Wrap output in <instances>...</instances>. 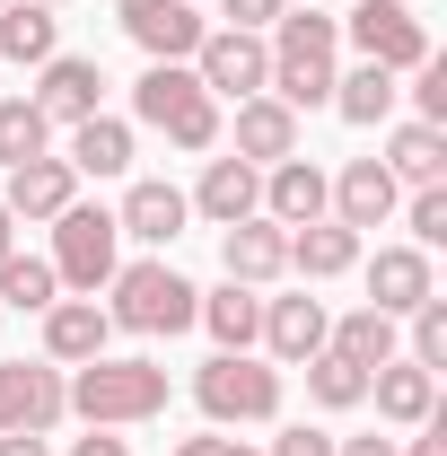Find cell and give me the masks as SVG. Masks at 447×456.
<instances>
[{
  "label": "cell",
  "instance_id": "cell-32",
  "mask_svg": "<svg viewBox=\"0 0 447 456\" xmlns=\"http://www.w3.org/2000/svg\"><path fill=\"white\" fill-rule=\"evenodd\" d=\"M307 369V395L325 403V412H351V403H369V369H351L342 351H316V360H298Z\"/></svg>",
  "mask_w": 447,
  "mask_h": 456
},
{
  "label": "cell",
  "instance_id": "cell-31",
  "mask_svg": "<svg viewBox=\"0 0 447 456\" xmlns=\"http://www.w3.org/2000/svg\"><path fill=\"white\" fill-rule=\"evenodd\" d=\"M53 150V123L36 97H0V167H27V159H45Z\"/></svg>",
  "mask_w": 447,
  "mask_h": 456
},
{
  "label": "cell",
  "instance_id": "cell-43",
  "mask_svg": "<svg viewBox=\"0 0 447 456\" xmlns=\"http://www.w3.org/2000/svg\"><path fill=\"white\" fill-rule=\"evenodd\" d=\"M9 237H18V220H9V211H0V255H9Z\"/></svg>",
  "mask_w": 447,
  "mask_h": 456
},
{
  "label": "cell",
  "instance_id": "cell-22",
  "mask_svg": "<svg viewBox=\"0 0 447 456\" xmlns=\"http://www.w3.org/2000/svg\"><path fill=\"white\" fill-rule=\"evenodd\" d=\"M237 159H246V167L298 159V114L280 106V97H246V106H237Z\"/></svg>",
  "mask_w": 447,
  "mask_h": 456
},
{
  "label": "cell",
  "instance_id": "cell-18",
  "mask_svg": "<svg viewBox=\"0 0 447 456\" xmlns=\"http://www.w3.org/2000/svg\"><path fill=\"white\" fill-rule=\"evenodd\" d=\"M369 395H378V421H394V430H421V421L439 412V378H430L421 360H403V351H394L386 369H369Z\"/></svg>",
  "mask_w": 447,
  "mask_h": 456
},
{
  "label": "cell",
  "instance_id": "cell-41",
  "mask_svg": "<svg viewBox=\"0 0 447 456\" xmlns=\"http://www.w3.org/2000/svg\"><path fill=\"white\" fill-rule=\"evenodd\" d=\"M334 456H394V439H378V430L369 439H334Z\"/></svg>",
  "mask_w": 447,
  "mask_h": 456
},
{
  "label": "cell",
  "instance_id": "cell-28",
  "mask_svg": "<svg viewBox=\"0 0 447 456\" xmlns=\"http://www.w3.org/2000/svg\"><path fill=\"white\" fill-rule=\"evenodd\" d=\"M394 97H403V88H394V70H378V61L334 70V114H342V123H360V132H378V123L394 114Z\"/></svg>",
  "mask_w": 447,
  "mask_h": 456
},
{
  "label": "cell",
  "instance_id": "cell-11",
  "mask_svg": "<svg viewBox=\"0 0 447 456\" xmlns=\"http://www.w3.org/2000/svg\"><path fill=\"white\" fill-rule=\"evenodd\" d=\"M264 220H280V228L334 220V175L316 167V159H280V167H264Z\"/></svg>",
  "mask_w": 447,
  "mask_h": 456
},
{
  "label": "cell",
  "instance_id": "cell-9",
  "mask_svg": "<svg viewBox=\"0 0 447 456\" xmlns=\"http://www.w3.org/2000/svg\"><path fill=\"white\" fill-rule=\"evenodd\" d=\"M193 79L211 88V97H264V79H272V45L264 36H246V27H211L202 36V53H193Z\"/></svg>",
  "mask_w": 447,
  "mask_h": 456
},
{
  "label": "cell",
  "instance_id": "cell-4",
  "mask_svg": "<svg viewBox=\"0 0 447 456\" xmlns=\"http://www.w3.org/2000/svg\"><path fill=\"white\" fill-rule=\"evenodd\" d=\"M193 403H202L220 430H228V421H237V430L280 421V369H272V360H255V351H220V360L193 369Z\"/></svg>",
  "mask_w": 447,
  "mask_h": 456
},
{
  "label": "cell",
  "instance_id": "cell-14",
  "mask_svg": "<svg viewBox=\"0 0 447 456\" xmlns=\"http://www.w3.org/2000/svg\"><path fill=\"white\" fill-rule=\"evenodd\" d=\"M220 264H228V281H246V289H264V281H280L289 273V228L280 220H237V228H220Z\"/></svg>",
  "mask_w": 447,
  "mask_h": 456
},
{
  "label": "cell",
  "instance_id": "cell-40",
  "mask_svg": "<svg viewBox=\"0 0 447 456\" xmlns=\"http://www.w3.org/2000/svg\"><path fill=\"white\" fill-rule=\"evenodd\" d=\"M394 456H447V430H439V412L421 421V439H412V448H394Z\"/></svg>",
  "mask_w": 447,
  "mask_h": 456
},
{
  "label": "cell",
  "instance_id": "cell-33",
  "mask_svg": "<svg viewBox=\"0 0 447 456\" xmlns=\"http://www.w3.org/2000/svg\"><path fill=\"white\" fill-rule=\"evenodd\" d=\"M403 325H412V351H403V360H421V369L439 378V369H447V298H421Z\"/></svg>",
  "mask_w": 447,
  "mask_h": 456
},
{
  "label": "cell",
  "instance_id": "cell-1",
  "mask_svg": "<svg viewBox=\"0 0 447 456\" xmlns=\"http://www.w3.org/2000/svg\"><path fill=\"white\" fill-rule=\"evenodd\" d=\"M264 45H272V79H264V97H280L289 114H307V106H334V53H342V18H325V9H280Z\"/></svg>",
  "mask_w": 447,
  "mask_h": 456
},
{
  "label": "cell",
  "instance_id": "cell-15",
  "mask_svg": "<svg viewBox=\"0 0 447 456\" xmlns=\"http://www.w3.org/2000/svg\"><path fill=\"white\" fill-rule=\"evenodd\" d=\"M106 97V70H97V53H53L45 61V79H36V106H45V123H88V114Z\"/></svg>",
  "mask_w": 447,
  "mask_h": 456
},
{
  "label": "cell",
  "instance_id": "cell-30",
  "mask_svg": "<svg viewBox=\"0 0 447 456\" xmlns=\"http://www.w3.org/2000/svg\"><path fill=\"white\" fill-rule=\"evenodd\" d=\"M53 298H61V281H53L45 255H18V246L0 255V316H9V307H18V316H45Z\"/></svg>",
  "mask_w": 447,
  "mask_h": 456
},
{
  "label": "cell",
  "instance_id": "cell-44",
  "mask_svg": "<svg viewBox=\"0 0 447 456\" xmlns=\"http://www.w3.org/2000/svg\"><path fill=\"white\" fill-rule=\"evenodd\" d=\"M45 9H70V0H45Z\"/></svg>",
  "mask_w": 447,
  "mask_h": 456
},
{
  "label": "cell",
  "instance_id": "cell-5",
  "mask_svg": "<svg viewBox=\"0 0 447 456\" xmlns=\"http://www.w3.org/2000/svg\"><path fill=\"white\" fill-rule=\"evenodd\" d=\"M45 264H53L61 289L97 298V289L123 273V228H114V211L106 202H70V211L53 220V255H45Z\"/></svg>",
  "mask_w": 447,
  "mask_h": 456
},
{
  "label": "cell",
  "instance_id": "cell-17",
  "mask_svg": "<svg viewBox=\"0 0 447 456\" xmlns=\"http://www.w3.org/2000/svg\"><path fill=\"white\" fill-rule=\"evenodd\" d=\"M184 202H193L211 228H237V220H255V211H264V167H246V159H211L202 184H193Z\"/></svg>",
  "mask_w": 447,
  "mask_h": 456
},
{
  "label": "cell",
  "instance_id": "cell-12",
  "mask_svg": "<svg viewBox=\"0 0 447 456\" xmlns=\"http://www.w3.org/2000/svg\"><path fill=\"white\" fill-rule=\"evenodd\" d=\"M79 202V175H70V159H27V167H9V184H0V211L9 220H61Z\"/></svg>",
  "mask_w": 447,
  "mask_h": 456
},
{
  "label": "cell",
  "instance_id": "cell-24",
  "mask_svg": "<svg viewBox=\"0 0 447 456\" xmlns=\"http://www.w3.org/2000/svg\"><path fill=\"white\" fill-rule=\"evenodd\" d=\"M378 167H386L394 184H412V193H421V184H447V132L439 123H394Z\"/></svg>",
  "mask_w": 447,
  "mask_h": 456
},
{
  "label": "cell",
  "instance_id": "cell-34",
  "mask_svg": "<svg viewBox=\"0 0 447 456\" xmlns=\"http://www.w3.org/2000/svg\"><path fill=\"white\" fill-rule=\"evenodd\" d=\"M403 220H412V246H447V184H421Z\"/></svg>",
  "mask_w": 447,
  "mask_h": 456
},
{
  "label": "cell",
  "instance_id": "cell-23",
  "mask_svg": "<svg viewBox=\"0 0 447 456\" xmlns=\"http://www.w3.org/2000/svg\"><path fill=\"white\" fill-rule=\"evenodd\" d=\"M351 264H360V228H342V220L289 228V273H298V281H342Z\"/></svg>",
  "mask_w": 447,
  "mask_h": 456
},
{
  "label": "cell",
  "instance_id": "cell-21",
  "mask_svg": "<svg viewBox=\"0 0 447 456\" xmlns=\"http://www.w3.org/2000/svg\"><path fill=\"white\" fill-rule=\"evenodd\" d=\"M394 202H403V184H394L378 159H351V167L334 175V220L342 228H386Z\"/></svg>",
  "mask_w": 447,
  "mask_h": 456
},
{
  "label": "cell",
  "instance_id": "cell-16",
  "mask_svg": "<svg viewBox=\"0 0 447 456\" xmlns=\"http://www.w3.org/2000/svg\"><path fill=\"white\" fill-rule=\"evenodd\" d=\"M325 325H334V316H325V298H307V289H298V298H264V351H272L280 369H298V360H316V351H325Z\"/></svg>",
  "mask_w": 447,
  "mask_h": 456
},
{
  "label": "cell",
  "instance_id": "cell-7",
  "mask_svg": "<svg viewBox=\"0 0 447 456\" xmlns=\"http://www.w3.org/2000/svg\"><path fill=\"white\" fill-rule=\"evenodd\" d=\"M342 36L360 45V61H378V70H394V79L430 61V27H421V9H412V0H351Z\"/></svg>",
  "mask_w": 447,
  "mask_h": 456
},
{
  "label": "cell",
  "instance_id": "cell-27",
  "mask_svg": "<svg viewBox=\"0 0 447 456\" xmlns=\"http://www.w3.org/2000/svg\"><path fill=\"white\" fill-rule=\"evenodd\" d=\"M394 325H403V316H386V307H351L342 325H325V351H342L351 369H386L394 351H403Z\"/></svg>",
  "mask_w": 447,
  "mask_h": 456
},
{
  "label": "cell",
  "instance_id": "cell-42",
  "mask_svg": "<svg viewBox=\"0 0 447 456\" xmlns=\"http://www.w3.org/2000/svg\"><path fill=\"white\" fill-rule=\"evenodd\" d=\"M0 456H45V439H0Z\"/></svg>",
  "mask_w": 447,
  "mask_h": 456
},
{
  "label": "cell",
  "instance_id": "cell-25",
  "mask_svg": "<svg viewBox=\"0 0 447 456\" xmlns=\"http://www.w3.org/2000/svg\"><path fill=\"white\" fill-rule=\"evenodd\" d=\"M61 53V18L45 0H0V61H27V70H45Z\"/></svg>",
  "mask_w": 447,
  "mask_h": 456
},
{
  "label": "cell",
  "instance_id": "cell-38",
  "mask_svg": "<svg viewBox=\"0 0 447 456\" xmlns=\"http://www.w3.org/2000/svg\"><path fill=\"white\" fill-rule=\"evenodd\" d=\"M167 456H255L246 439H220V430H202V439H175Z\"/></svg>",
  "mask_w": 447,
  "mask_h": 456
},
{
  "label": "cell",
  "instance_id": "cell-29",
  "mask_svg": "<svg viewBox=\"0 0 447 456\" xmlns=\"http://www.w3.org/2000/svg\"><path fill=\"white\" fill-rule=\"evenodd\" d=\"M123 167H132V123H114V114L70 123V175H123Z\"/></svg>",
  "mask_w": 447,
  "mask_h": 456
},
{
  "label": "cell",
  "instance_id": "cell-10",
  "mask_svg": "<svg viewBox=\"0 0 447 456\" xmlns=\"http://www.w3.org/2000/svg\"><path fill=\"white\" fill-rule=\"evenodd\" d=\"M114 18H123V36H132L150 61H193L202 36H211L193 0H114Z\"/></svg>",
  "mask_w": 447,
  "mask_h": 456
},
{
  "label": "cell",
  "instance_id": "cell-13",
  "mask_svg": "<svg viewBox=\"0 0 447 456\" xmlns=\"http://www.w3.org/2000/svg\"><path fill=\"white\" fill-rule=\"evenodd\" d=\"M421 298H439L430 246H378V255H369V307H386V316H412Z\"/></svg>",
  "mask_w": 447,
  "mask_h": 456
},
{
  "label": "cell",
  "instance_id": "cell-8",
  "mask_svg": "<svg viewBox=\"0 0 447 456\" xmlns=\"http://www.w3.org/2000/svg\"><path fill=\"white\" fill-rule=\"evenodd\" d=\"M70 412V378L53 360H0V439H45Z\"/></svg>",
  "mask_w": 447,
  "mask_h": 456
},
{
  "label": "cell",
  "instance_id": "cell-6",
  "mask_svg": "<svg viewBox=\"0 0 447 456\" xmlns=\"http://www.w3.org/2000/svg\"><path fill=\"white\" fill-rule=\"evenodd\" d=\"M106 289H114L106 325H123V334H184L193 307H202V289L184 281L175 264H123Z\"/></svg>",
  "mask_w": 447,
  "mask_h": 456
},
{
  "label": "cell",
  "instance_id": "cell-3",
  "mask_svg": "<svg viewBox=\"0 0 447 456\" xmlns=\"http://www.w3.org/2000/svg\"><path fill=\"white\" fill-rule=\"evenodd\" d=\"M132 114H141L158 141H175V150H211V141H220V97L193 79V61H150V70L132 79Z\"/></svg>",
  "mask_w": 447,
  "mask_h": 456
},
{
  "label": "cell",
  "instance_id": "cell-20",
  "mask_svg": "<svg viewBox=\"0 0 447 456\" xmlns=\"http://www.w3.org/2000/svg\"><path fill=\"white\" fill-rule=\"evenodd\" d=\"M106 307H97V298H53V307H45V360H53V369H79V360H97V351H106Z\"/></svg>",
  "mask_w": 447,
  "mask_h": 456
},
{
  "label": "cell",
  "instance_id": "cell-2",
  "mask_svg": "<svg viewBox=\"0 0 447 456\" xmlns=\"http://www.w3.org/2000/svg\"><path fill=\"white\" fill-rule=\"evenodd\" d=\"M70 412L88 430H132V421H158L167 412V369L158 360H79L70 369Z\"/></svg>",
  "mask_w": 447,
  "mask_h": 456
},
{
  "label": "cell",
  "instance_id": "cell-35",
  "mask_svg": "<svg viewBox=\"0 0 447 456\" xmlns=\"http://www.w3.org/2000/svg\"><path fill=\"white\" fill-rule=\"evenodd\" d=\"M412 79H421V88H412V97H421V123H439V132H447V61L430 53L421 70H412Z\"/></svg>",
  "mask_w": 447,
  "mask_h": 456
},
{
  "label": "cell",
  "instance_id": "cell-37",
  "mask_svg": "<svg viewBox=\"0 0 447 456\" xmlns=\"http://www.w3.org/2000/svg\"><path fill=\"white\" fill-rule=\"evenodd\" d=\"M220 18H228V27H246V36H264V27L280 18V0H220Z\"/></svg>",
  "mask_w": 447,
  "mask_h": 456
},
{
  "label": "cell",
  "instance_id": "cell-26",
  "mask_svg": "<svg viewBox=\"0 0 447 456\" xmlns=\"http://www.w3.org/2000/svg\"><path fill=\"white\" fill-rule=\"evenodd\" d=\"M193 325H211V342H220V351H255V334H264V289L220 281L202 307H193Z\"/></svg>",
  "mask_w": 447,
  "mask_h": 456
},
{
  "label": "cell",
  "instance_id": "cell-19",
  "mask_svg": "<svg viewBox=\"0 0 447 456\" xmlns=\"http://www.w3.org/2000/svg\"><path fill=\"white\" fill-rule=\"evenodd\" d=\"M184 220H193V202H184L175 184H158V175H141V184L123 193V211H114V228H123V237H141V246H175Z\"/></svg>",
  "mask_w": 447,
  "mask_h": 456
},
{
  "label": "cell",
  "instance_id": "cell-39",
  "mask_svg": "<svg viewBox=\"0 0 447 456\" xmlns=\"http://www.w3.org/2000/svg\"><path fill=\"white\" fill-rule=\"evenodd\" d=\"M70 456H132V439H114V430H88V439H70Z\"/></svg>",
  "mask_w": 447,
  "mask_h": 456
},
{
  "label": "cell",
  "instance_id": "cell-36",
  "mask_svg": "<svg viewBox=\"0 0 447 456\" xmlns=\"http://www.w3.org/2000/svg\"><path fill=\"white\" fill-rule=\"evenodd\" d=\"M272 456H334V430H307V421H289L272 439Z\"/></svg>",
  "mask_w": 447,
  "mask_h": 456
}]
</instances>
